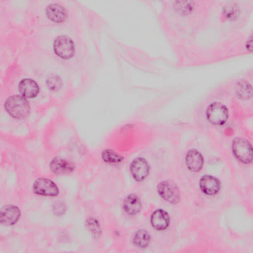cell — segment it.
I'll return each instance as SVG.
<instances>
[{
  "label": "cell",
  "instance_id": "cell-14",
  "mask_svg": "<svg viewBox=\"0 0 253 253\" xmlns=\"http://www.w3.org/2000/svg\"><path fill=\"white\" fill-rule=\"evenodd\" d=\"M185 164L190 171L198 172L203 168L204 158L198 150L194 149L189 150L185 156Z\"/></svg>",
  "mask_w": 253,
  "mask_h": 253
},
{
  "label": "cell",
  "instance_id": "cell-9",
  "mask_svg": "<svg viewBox=\"0 0 253 253\" xmlns=\"http://www.w3.org/2000/svg\"><path fill=\"white\" fill-rule=\"evenodd\" d=\"M33 189L36 194L42 196H55L59 193L56 184L45 178L37 179L33 184Z\"/></svg>",
  "mask_w": 253,
  "mask_h": 253
},
{
  "label": "cell",
  "instance_id": "cell-8",
  "mask_svg": "<svg viewBox=\"0 0 253 253\" xmlns=\"http://www.w3.org/2000/svg\"><path fill=\"white\" fill-rule=\"evenodd\" d=\"M130 171L134 179L137 181H141L148 175L150 166L147 160L144 158H136L131 162Z\"/></svg>",
  "mask_w": 253,
  "mask_h": 253
},
{
  "label": "cell",
  "instance_id": "cell-20",
  "mask_svg": "<svg viewBox=\"0 0 253 253\" xmlns=\"http://www.w3.org/2000/svg\"><path fill=\"white\" fill-rule=\"evenodd\" d=\"M102 158L106 163L109 164H119L123 158L122 156L111 149H105L102 153Z\"/></svg>",
  "mask_w": 253,
  "mask_h": 253
},
{
  "label": "cell",
  "instance_id": "cell-4",
  "mask_svg": "<svg viewBox=\"0 0 253 253\" xmlns=\"http://www.w3.org/2000/svg\"><path fill=\"white\" fill-rule=\"evenodd\" d=\"M207 120L211 124L221 126L224 124L229 117L228 108L225 104L219 101L209 104L205 112Z\"/></svg>",
  "mask_w": 253,
  "mask_h": 253
},
{
  "label": "cell",
  "instance_id": "cell-21",
  "mask_svg": "<svg viewBox=\"0 0 253 253\" xmlns=\"http://www.w3.org/2000/svg\"><path fill=\"white\" fill-rule=\"evenodd\" d=\"M88 230L94 237H98L101 234V227L98 221L94 218H88L86 221Z\"/></svg>",
  "mask_w": 253,
  "mask_h": 253
},
{
  "label": "cell",
  "instance_id": "cell-15",
  "mask_svg": "<svg viewBox=\"0 0 253 253\" xmlns=\"http://www.w3.org/2000/svg\"><path fill=\"white\" fill-rule=\"evenodd\" d=\"M18 89L22 96L29 98L36 97L39 92L37 83L29 78L24 79L19 82Z\"/></svg>",
  "mask_w": 253,
  "mask_h": 253
},
{
  "label": "cell",
  "instance_id": "cell-7",
  "mask_svg": "<svg viewBox=\"0 0 253 253\" xmlns=\"http://www.w3.org/2000/svg\"><path fill=\"white\" fill-rule=\"evenodd\" d=\"M53 50L58 56L63 59H70L75 53L74 42L66 35L58 36L53 42Z\"/></svg>",
  "mask_w": 253,
  "mask_h": 253
},
{
  "label": "cell",
  "instance_id": "cell-18",
  "mask_svg": "<svg viewBox=\"0 0 253 253\" xmlns=\"http://www.w3.org/2000/svg\"><path fill=\"white\" fill-rule=\"evenodd\" d=\"M124 209L129 215H134L140 211L142 204L139 197L135 194L131 193L125 199L123 203Z\"/></svg>",
  "mask_w": 253,
  "mask_h": 253
},
{
  "label": "cell",
  "instance_id": "cell-22",
  "mask_svg": "<svg viewBox=\"0 0 253 253\" xmlns=\"http://www.w3.org/2000/svg\"><path fill=\"white\" fill-rule=\"evenodd\" d=\"M62 80L57 75H52L49 77L46 80V85L52 91H57L62 85Z\"/></svg>",
  "mask_w": 253,
  "mask_h": 253
},
{
  "label": "cell",
  "instance_id": "cell-12",
  "mask_svg": "<svg viewBox=\"0 0 253 253\" xmlns=\"http://www.w3.org/2000/svg\"><path fill=\"white\" fill-rule=\"evenodd\" d=\"M201 191L207 195L216 194L220 189V181L215 177L205 175L201 177L199 181Z\"/></svg>",
  "mask_w": 253,
  "mask_h": 253
},
{
  "label": "cell",
  "instance_id": "cell-3",
  "mask_svg": "<svg viewBox=\"0 0 253 253\" xmlns=\"http://www.w3.org/2000/svg\"><path fill=\"white\" fill-rule=\"evenodd\" d=\"M7 113L16 119L25 118L30 112L28 100L22 95H14L7 98L4 103Z\"/></svg>",
  "mask_w": 253,
  "mask_h": 253
},
{
  "label": "cell",
  "instance_id": "cell-13",
  "mask_svg": "<svg viewBox=\"0 0 253 253\" xmlns=\"http://www.w3.org/2000/svg\"><path fill=\"white\" fill-rule=\"evenodd\" d=\"M150 221L152 227L157 230L166 229L170 223L168 212L163 209H157L152 214Z\"/></svg>",
  "mask_w": 253,
  "mask_h": 253
},
{
  "label": "cell",
  "instance_id": "cell-6",
  "mask_svg": "<svg viewBox=\"0 0 253 253\" xmlns=\"http://www.w3.org/2000/svg\"><path fill=\"white\" fill-rule=\"evenodd\" d=\"M159 195L169 203L175 204L180 200V192L177 185L169 180L160 182L157 186Z\"/></svg>",
  "mask_w": 253,
  "mask_h": 253
},
{
  "label": "cell",
  "instance_id": "cell-5",
  "mask_svg": "<svg viewBox=\"0 0 253 253\" xmlns=\"http://www.w3.org/2000/svg\"><path fill=\"white\" fill-rule=\"evenodd\" d=\"M232 151L235 157L241 163L248 164L252 162V146L246 139L235 138L232 143Z\"/></svg>",
  "mask_w": 253,
  "mask_h": 253
},
{
  "label": "cell",
  "instance_id": "cell-16",
  "mask_svg": "<svg viewBox=\"0 0 253 253\" xmlns=\"http://www.w3.org/2000/svg\"><path fill=\"white\" fill-rule=\"evenodd\" d=\"M45 13L50 20L56 23L63 22L67 16L65 8L57 3H51L48 5L45 9Z\"/></svg>",
  "mask_w": 253,
  "mask_h": 253
},
{
  "label": "cell",
  "instance_id": "cell-19",
  "mask_svg": "<svg viewBox=\"0 0 253 253\" xmlns=\"http://www.w3.org/2000/svg\"><path fill=\"white\" fill-rule=\"evenodd\" d=\"M150 239V235L148 232L145 229H141L135 233L133 241L136 246L145 248L149 245Z\"/></svg>",
  "mask_w": 253,
  "mask_h": 253
},
{
  "label": "cell",
  "instance_id": "cell-17",
  "mask_svg": "<svg viewBox=\"0 0 253 253\" xmlns=\"http://www.w3.org/2000/svg\"><path fill=\"white\" fill-rule=\"evenodd\" d=\"M50 170L54 173L62 174L71 172L74 165L71 162L60 158L53 159L50 163Z\"/></svg>",
  "mask_w": 253,
  "mask_h": 253
},
{
  "label": "cell",
  "instance_id": "cell-10",
  "mask_svg": "<svg viewBox=\"0 0 253 253\" xmlns=\"http://www.w3.org/2000/svg\"><path fill=\"white\" fill-rule=\"evenodd\" d=\"M233 89L236 97L240 101H248L252 98L253 86L252 83L246 79L237 81Z\"/></svg>",
  "mask_w": 253,
  "mask_h": 253
},
{
  "label": "cell",
  "instance_id": "cell-2",
  "mask_svg": "<svg viewBox=\"0 0 253 253\" xmlns=\"http://www.w3.org/2000/svg\"><path fill=\"white\" fill-rule=\"evenodd\" d=\"M253 11V0H214L210 28L219 39L229 37L245 31Z\"/></svg>",
  "mask_w": 253,
  "mask_h": 253
},
{
  "label": "cell",
  "instance_id": "cell-11",
  "mask_svg": "<svg viewBox=\"0 0 253 253\" xmlns=\"http://www.w3.org/2000/svg\"><path fill=\"white\" fill-rule=\"evenodd\" d=\"M20 216V211L13 205L4 206L0 210V220L1 224L11 225L18 221Z\"/></svg>",
  "mask_w": 253,
  "mask_h": 253
},
{
  "label": "cell",
  "instance_id": "cell-1",
  "mask_svg": "<svg viewBox=\"0 0 253 253\" xmlns=\"http://www.w3.org/2000/svg\"><path fill=\"white\" fill-rule=\"evenodd\" d=\"M252 35V30H247L229 37L219 39L208 45L195 44L187 48V63H215L250 54L253 50Z\"/></svg>",
  "mask_w": 253,
  "mask_h": 253
}]
</instances>
